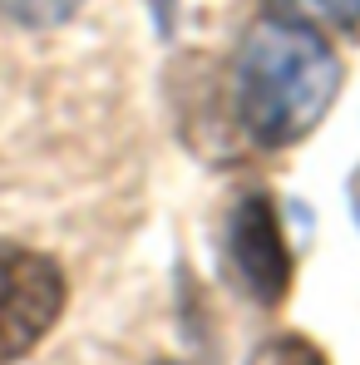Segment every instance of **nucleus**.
<instances>
[{"label": "nucleus", "instance_id": "obj_5", "mask_svg": "<svg viewBox=\"0 0 360 365\" xmlns=\"http://www.w3.org/2000/svg\"><path fill=\"white\" fill-rule=\"evenodd\" d=\"M84 0H0V15L15 20V25H30V30H45V25H64Z\"/></svg>", "mask_w": 360, "mask_h": 365}, {"label": "nucleus", "instance_id": "obj_6", "mask_svg": "<svg viewBox=\"0 0 360 365\" xmlns=\"http://www.w3.org/2000/svg\"><path fill=\"white\" fill-rule=\"evenodd\" d=\"M252 365H326V356L306 336H272L267 346H257Z\"/></svg>", "mask_w": 360, "mask_h": 365}, {"label": "nucleus", "instance_id": "obj_2", "mask_svg": "<svg viewBox=\"0 0 360 365\" xmlns=\"http://www.w3.org/2000/svg\"><path fill=\"white\" fill-rule=\"evenodd\" d=\"M64 277L60 267L30 247L0 242V365L20 361L60 321Z\"/></svg>", "mask_w": 360, "mask_h": 365}, {"label": "nucleus", "instance_id": "obj_7", "mask_svg": "<svg viewBox=\"0 0 360 365\" xmlns=\"http://www.w3.org/2000/svg\"><path fill=\"white\" fill-rule=\"evenodd\" d=\"M148 5H153V15H158V25L168 30V25H173V20H168V15H173V0H148Z\"/></svg>", "mask_w": 360, "mask_h": 365}, {"label": "nucleus", "instance_id": "obj_1", "mask_svg": "<svg viewBox=\"0 0 360 365\" xmlns=\"http://www.w3.org/2000/svg\"><path fill=\"white\" fill-rule=\"evenodd\" d=\"M341 89V64L321 30L262 20L237 55V114L262 148H287L326 119Z\"/></svg>", "mask_w": 360, "mask_h": 365}, {"label": "nucleus", "instance_id": "obj_4", "mask_svg": "<svg viewBox=\"0 0 360 365\" xmlns=\"http://www.w3.org/2000/svg\"><path fill=\"white\" fill-rule=\"evenodd\" d=\"M267 10L306 30H356L360 25V0H267Z\"/></svg>", "mask_w": 360, "mask_h": 365}, {"label": "nucleus", "instance_id": "obj_3", "mask_svg": "<svg viewBox=\"0 0 360 365\" xmlns=\"http://www.w3.org/2000/svg\"><path fill=\"white\" fill-rule=\"evenodd\" d=\"M227 257L242 292L257 306H277L292 287V247L282 232L277 202L267 192H247L227 222Z\"/></svg>", "mask_w": 360, "mask_h": 365}, {"label": "nucleus", "instance_id": "obj_8", "mask_svg": "<svg viewBox=\"0 0 360 365\" xmlns=\"http://www.w3.org/2000/svg\"><path fill=\"white\" fill-rule=\"evenodd\" d=\"M356 212H360V182H356Z\"/></svg>", "mask_w": 360, "mask_h": 365}]
</instances>
